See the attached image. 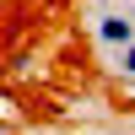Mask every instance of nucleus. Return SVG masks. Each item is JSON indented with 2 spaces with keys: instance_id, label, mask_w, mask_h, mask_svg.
I'll use <instances>...</instances> for the list:
<instances>
[{
  "instance_id": "2",
  "label": "nucleus",
  "mask_w": 135,
  "mask_h": 135,
  "mask_svg": "<svg viewBox=\"0 0 135 135\" xmlns=\"http://www.w3.org/2000/svg\"><path fill=\"white\" fill-rule=\"evenodd\" d=\"M108 60H114V76H119V81H124V86H135V38H130L119 54H108Z\"/></svg>"
},
{
  "instance_id": "4",
  "label": "nucleus",
  "mask_w": 135,
  "mask_h": 135,
  "mask_svg": "<svg viewBox=\"0 0 135 135\" xmlns=\"http://www.w3.org/2000/svg\"><path fill=\"white\" fill-rule=\"evenodd\" d=\"M124 11H130V22H135V0H130V6H124Z\"/></svg>"
},
{
  "instance_id": "3",
  "label": "nucleus",
  "mask_w": 135,
  "mask_h": 135,
  "mask_svg": "<svg viewBox=\"0 0 135 135\" xmlns=\"http://www.w3.org/2000/svg\"><path fill=\"white\" fill-rule=\"evenodd\" d=\"M0 135H11V124H6V119H0Z\"/></svg>"
},
{
  "instance_id": "1",
  "label": "nucleus",
  "mask_w": 135,
  "mask_h": 135,
  "mask_svg": "<svg viewBox=\"0 0 135 135\" xmlns=\"http://www.w3.org/2000/svg\"><path fill=\"white\" fill-rule=\"evenodd\" d=\"M86 27H92V43H97L103 54H119V49L135 38V22H130V11H97Z\"/></svg>"
}]
</instances>
